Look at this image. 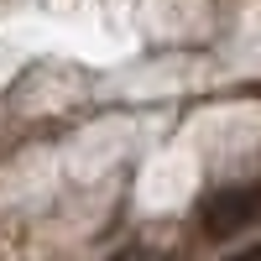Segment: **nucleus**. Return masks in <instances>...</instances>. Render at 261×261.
Masks as SVG:
<instances>
[{
    "label": "nucleus",
    "instance_id": "nucleus-1",
    "mask_svg": "<svg viewBox=\"0 0 261 261\" xmlns=\"http://www.w3.org/2000/svg\"><path fill=\"white\" fill-rule=\"evenodd\" d=\"M261 225V183H230V188H214L209 199L199 204V230L209 241H230Z\"/></svg>",
    "mask_w": 261,
    "mask_h": 261
}]
</instances>
